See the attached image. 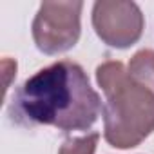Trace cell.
<instances>
[{"mask_svg":"<svg viewBox=\"0 0 154 154\" xmlns=\"http://www.w3.org/2000/svg\"><path fill=\"white\" fill-rule=\"evenodd\" d=\"M96 82L105 94V141L114 149L138 147L154 132V93L134 82L118 60H105L96 67Z\"/></svg>","mask_w":154,"mask_h":154,"instance_id":"obj_2","label":"cell"},{"mask_svg":"<svg viewBox=\"0 0 154 154\" xmlns=\"http://www.w3.org/2000/svg\"><path fill=\"white\" fill-rule=\"evenodd\" d=\"M84 2H44L33 20V40L44 54H60L80 40Z\"/></svg>","mask_w":154,"mask_h":154,"instance_id":"obj_3","label":"cell"},{"mask_svg":"<svg viewBox=\"0 0 154 154\" xmlns=\"http://www.w3.org/2000/svg\"><path fill=\"white\" fill-rule=\"evenodd\" d=\"M93 27L109 47L127 49L141 38L145 18L134 2L98 0L93 6Z\"/></svg>","mask_w":154,"mask_h":154,"instance_id":"obj_4","label":"cell"},{"mask_svg":"<svg viewBox=\"0 0 154 154\" xmlns=\"http://www.w3.org/2000/svg\"><path fill=\"white\" fill-rule=\"evenodd\" d=\"M127 71L134 82H138L140 85L154 93V51L152 49H141L134 53Z\"/></svg>","mask_w":154,"mask_h":154,"instance_id":"obj_5","label":"cell"},{"mask_svg":"<svg viewBox=\"0 0 154 154\" xmlns=\"http://www.w3.org/2000/svg\"><path fill=\"white\" fill-rule=\"evenodd\" d=\"M100 134L98 132H87L84 136H72L67 138L58 154H94L96 152V145H98Z\"/></svg>","mask_w":154,"mask_h":154,"instance_id":"obj_6","label":"cell"},{"mask_svg":"<svg viewBox=\"0 0 154 154\" xmlns=\"http://www.w3.org/2000/svg\"><path fill=\"white\" fill-rule=\"evenodd\" d=\"M103 105L80 63L58 60L36 71L15 91L9 116L22 127L51 125L63 132L87 131Z\"/></svg>","mask_w":154,"mask_h":154,"instance_id":"obj_1","label":"cell"}]
</instances>
